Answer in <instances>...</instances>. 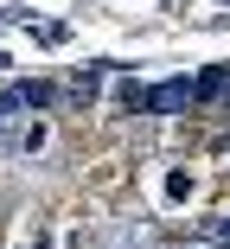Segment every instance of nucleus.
Segmentation results:
<instances>
[{"label": "nucleus", "mask_w": 230, "mask_h": 249, "mask_svg": "<svg viewBox=\"0 0 230 249\" xmlns=\"http://www.w3.org/2000/svg\"><path fill=\"white\" fill-rule=\"evenodd\" d=\"M224 7H230V0H224Z\"/></svg>", "instance_id": "obj_7"}, {"label": "nucleus", "mask_w": 230, "mask_h": 249, "mask_svg": "<svg viewBox=\"0 0 230 249\" xmlns=\"http://www.w3.org/2000/svg\"><path fill=\"white\" fill-rule=\"evenodd\" d=\"M58 96H64L58 83H45V77H19V83L0 89V109H7V115H32V109H52Z\"/></svg>", "instance_id": "obj_1"}, {"label": "nucleus", "mask_w": 230, "mask_h": 249, "mask_svg": "<svg viewBox=\"0 0 230 249\" xmlns=\"http://www.w3.org/2000/svg\"><path fill=\"white\" fill-rule=\"evenodd\" d=\"M13 19H19V13H0V32H7V26H13Z\"/></svg>", "instance_id": "obj_6"}, {"label": "nucleus", "mask_w": 230, "mask_h": 249, "mask_svg": "<svg viewBox=\"0 0 230 249\" xmlns=\"http://www.w3.org/2000/svg\"><path fill=\"white\" fill-rule=\"evenodd\" d=\"M211 243H224V249H230V217H211Z\"/></svg>", "instance_id": "obj_5"}, {"label": "nucleus", "mask_w": 230, "mask_h": 249, "mask_svg": "<svg viewBox=\"0 0 230 249\" xmlns=\"http://www.w3.org/2000/svg\"><path fill=\"white\" fill-rule=\"evenodd\" d=\"M186 109H198V103H192V77L147 83V115H186Z\"/></svg>", "instance_id": "obj_2"}, {"label": "nucleus", "mask_w": 230, "mask_h": 249, "mask_svg": "<svg viewBox=\"0 0 230 249\" xmlns=\"http://www.w3.org/2000/svg\"><path fill=\"white\" fill-rule=\"evenodd\" d=\"M115 109H134V115H147V83H122V89H115Z\"/></svg>", "instance_id": "obj_4"}, {"label": "nucleus", "mask_w": 230, "mask_h": 249, "mask_svg": "<svg viewBox=\"0 0 230 249\" xmlns=\"http://www.w3.org/2000/svg\"><path fill=\"white\" fill-rule=\"evenodd\" d=\"M217 96H230V71L224 64L205 71V77H192V103H217Z\"/></svg>", "instance_id": "obj_3"}]
</instances>
